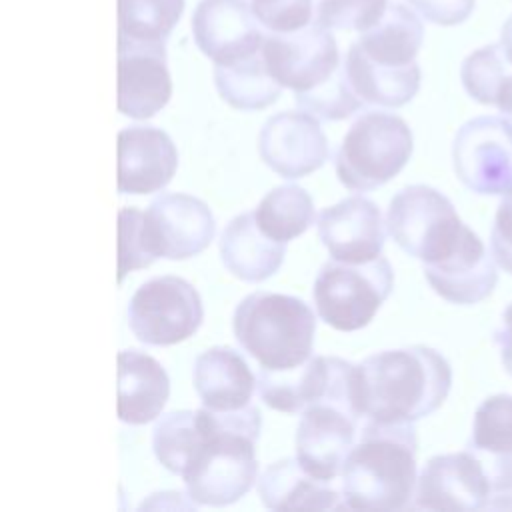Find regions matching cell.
Wrapping results in <instances>:
<instances>
[{
	"label": "cell",
	"instance_id": "7c38bea8",
	"mask_svg": "<svg viewBox=\"0 0 512 512\" xmlns=\"http://www.w3.org/2000/svg\"><path fill=\"white\" fill-rule=\"evenodd\" d=\"M262 56L272 78L294 92L312 90L340 66L338 44L330 28L318 22L294 32L268 34L262 44Z\"/></svg>",
	"mask_w": 512,
	"mask_h": 512
},
{
	"label": "cell",
	"instance_id": "277c9868",
	"mask_svg": "<svg viewBox=\"0 0 512 512\" xmlns=\"http://www.w3.org/2000/svg\"><path fill=\"white\" fill-rule=\"evenodd\" d=\"M232 330L238 344L262 368L288 370L312 356L316 316L296 296L258 290L236 306Z\"/></svg>",
	"mask_w": 512,
	"mask_h": 512
},
{
	"label": "cell",
	"instance_id": "44dd1931",
	"mask_svg": "<svg viewBox=\"0 0 512 512\" xmlns=\"http://www.w3.org/2000/svg\"><path fill=\"white\" fill-rule=\"evenodd\" d=\"M170 396L164 366L146 352L128 348L118 352V418L142 426L160 416Z\"/></svg>",
	"mask_w": 512,
	"mask_h": 512
},
{
	"label": "cell",
	"instance_id": "f546056e",
	"mask_svg": "<svg viewBox=\"0 0 512 512\" xmlns=\"http://www.w3.org/2000/svg\"><path fill=\"white\" fill-rule=\"evenodd\" d=\"M184 12V0H118V38L166 42Z\"/></svg>",
	"mask_w": 512,
	"mask_h": 512
},
{
	"label": "cell",
	"instance_id": "5bb4252c",
	"mask_svg": "<svg viewBox=\"0 0 512 512\" xmlns=\"http://www.w3.org/2000/svg\"><path fill=\"white\" fill-rule=\"evenodd\" d=\"M146 230L156 258L186 260L206 250L216 232L210 206L184 192L156 196L144 210Z\"/></svg>",
	"mask_w": 512,
	"mask_h": 512
},
{
	"label": "cell",
	"instance_id": "f35d334b",
	"mask_svg": "<svg viewBox=\"0 0 512 512\" xmlns=\"http://www.w3.org/2000/svg\"><path fill=\"white\" fill-rule=\"evenodd\" d=\"M494 342L500 350V360L504 370L512 376V302L502 312V320L498 330L494 332Z\"/></svg>",
	"mask_w": 512,
	"mask_h": 512
},
{
	"label": "cell",
	"instance_id": "d590c367",
	"mask_svg": "<svg viewBox=\"0 0 512 512\" xmlns=\"http://www.w3.org/2000/svg\"><path fill=\"white\" fill-rule=\"evenodd\" d=\"M250 8L262 28L284 34L310 24L312 0H250Z\"/></svg>",
	"mask_w": 512,
	"mask_h": 512
},
{
	"label": "cell",
	"instance_id": "83f0119b",
	"mask_svg": "<svg viewBox=\"0 0 512 512\" xmlns=\"http://www.w3.org/2000/svg\"><path fill=\"white\" fill-rule=\"evenodd\" d=\"M214 86L228 106L246 112L268 108L282 92L266 68L262 50L230 64H214Z\"/></svg>",
	"mask_w": 512,
	"mask_h": 512
},
{
	"label": "cell",
	"instance_id": "d6986e66",
	"mask_svg": "<svg viewBox=\"0 0 512 512\" xmlns=\"http://www.w3.org/2000/svg\"><path fill=\"white\" fill-rule=\"evenodd\" d=\"M178 168L172 138L156 126H126L118 132V192L152 194L170 184Z\"/></svg>",
	"mask_w": 512,
	"mask_h": 512
},
{
	"label": "cell",
	"instance_id": "ab89813d",
	"mask_svg": "<svg viewBox=\"0 0 512 512\" xmlns=\"http://www.w3.org/2000/svg\"><path fill=\"white\" fill-rule=\"evenodd\" d=\"M496 108L502 112V116H506L512 122V72L508 74V78H506V82H504V86L500 90Z\"/></svg>",
	"mask_w": 512,
	"mask_h": 512
},
{
	"label": "cell",
	"instance_id": "7a4b0ae2",
	"mask_svg": "<svg viewBox=\"0 0 512 512\" xmlns=\"http://www.w3.org/2000/svg\"><path fill=\"white\" fill-rule=\"evenodd\" d=\"M418 436L412 422L360 426L342 470V498L356 510L412 508L418 468Z\"/></svg>",
	"mask_w": 512,
	"mask_h": 512
},
{
	"label": "cell",
	"instance_id": "cb8c5ba5",
	"mask_svg": "<svg viewBox=\"0 0 512 512\" xmlns=\"http://www.w3.org/2000/svg\"><path fill=\"white\" fill-rule=\"evenodd\" d=\"M258 494L270 510L346 508L342 490L332 488L328 480L312 476L296 458H280L268 464L258 478Z\"/></svg>",
	"mask_w": 512,
	"mask_h": 512
},
{
	"label": "cell",
	"instance_id": "8fae6325",
	"mask_svg": "<svg viewBox=\"0 0 512 512\" xmlns=\"http://www.w3.org/2000/svg\"><path fill=\"white\" fill-rule=\"evenodd\" d=\"M496 496L486 464L470 448L432 456L418 474L412 508L494 510Z\"/></svg>",
	"mask_w": 512,
	"mask_h": 512
},
{
	"label": "cell",
	"instance_id": "d6a6232c",
	"mask_svg": "<svg viewBox=\"0 0 512 512\" xmlns=\"http://www.w3.org/2000/svg\"><path fill=\"white\" fill-rule=\"evenodd\" d=\"M294 100L300 110L320 120H344L364 106V100L354 92L346 76L344 64L312 90L294 92Z\"/></svg>",
	"mask_w": 512,
	"mask_h": 512
},
{
	"label": "cell",
	"instance_id": "5b68a950",
	"mask_svg": "<svg viewBox=\"0 0 512 512\" xmlns=\"http://www.w3.org/2000/svg\"><path fill=\"white\" fill-rule=\"evenodd\" d=\"M414 150L410 126L396 114L368 110L348 128L334 154L340 184L352 192H370L408 164Z\"/></svg>",
	"mask_w": 512,
	"mask_h": 512
},
{
	"label": "cell",
	"instance_id": "603a6c76",
	"mask_svg": "<svg viewBox=\"0 0 512 512\" xmlns=\"http://www.w3.org/2000/svg\"><path fill=\"white\" fill-rule=\"evenodd\" d=\"M194 390L210 410H238L250 404L256 376L240 352L230 346H212L196 356L192 370Z\"/></svg>",
	"mask_w": 512,
	"mask_h": 512
},
{
	"label": "cell",
	"instance_id": "d4e9b609",
	"mask_svg": "<svg viewBox=\"0 0 512 512\" xmlns=\"http://www.w3.org/2000/svg\"><path fill=\"white\" fill-rule=\"evenodd\" d=\"M344 68L354 92L368 104L400 108L420 90L422 72L418 62L410 66H384L364 56L356 42L346 52Z\"/></svg>",
	"mask_w": 512,
	"mask_h": 512
},
{
	"label": "cell",
	"instance_id": "484cf974",
	"mask_svg": "<svg viewBox=\"0 0 512 512\" xmlns=\"http://www.w3.org/2000/svg\"><path fill=\"white\" fill-rule=\"evenodd\" d=\"M424 40V26L416 10L400 2H388L382 18L360 32L358 48L372 62L384 66H410L416 62Z\"/></svg>",
	"mask_w": 512,
	"mask_h": 512
},
{
	"label": "cell",
	"instance_id": "ffe728a7",
	"mask_svg": "<svg viewBox=\"0 0 512 512\" xmlns=\"http://www.w3.org/2000/svg\"><path fill=\"white\" fill-rule=\"evenodd\" d=\"M430 288L446 302L470 306L488 298L498 282L496 260L476 232L446 260L422 266Z\"/></svg>",
	"mask_w": 512,
	"mask_h": 512
},
{
	"label": "cell",
	"instance_id": "9c48e42d",
	"mask_svg": "<svg viewBox=\"0 0 512 512\" xmlns=\"http://www.w3.org/2000/svg\"><path fill=\"white\" fill-rule=\"evenodd\" d=\"M126 320L132 334L148 346H172L198 332L204 306L198 290L180 276H158L132 294Z\"/></svg>",
	"mask_w": 512,
	"mask_h": 512
},
{
	"label": "cell",
	"instance_id": "1f68e13d",
	"mask_svg": "<svg viewBox=\"0 0 512 512\" xmlns=\"http://www.w3.org/2000/svg\"><path fill=\"white\" fill-rule=\"evenodd\" d=\"M512 72L500 42L468 54L460 66V80L466 94L484 106H496L504 80Z\"/></svg>",
	"mask_w": 512,
	"mask_h": 512
},
{
	"label": "cell",
	"instance_id": "ba28073f",
	"mask_svg": "<svg viewBox=\"0 0 512 512\" xmlns=\"http://www.w3.org/2000/svg\"><path fill=\"white\" fill-rule=\"evenodd\" d=\"M256 390L262 402L278 412L302 414L312 404L334 402L360 414L356 364L336 356H310L304 364L288 370L260 368Z\"/></svg>",
	"mask_w": 512,
	"mask_h": 512
},
{
	"label": "cell",
	"instance_id": "8992f818",
	"mask_svg": "<svg viewBox=\"0 0 512 512\" xmlns=\"http://www.w3.org/2000/svg\"><path fill=\"white\" fill-rule=\"evenodd\" d=\"M386 228L394 242L422 266L450 258L474 232L460 220L454 204L426 184H412L394 194Z\"/></svg>",
	"mask_w": 512,
	"mask_h": 512
},
{
	"label": "cell",
	"instance_id": "f1b7e54d",
	"mask_svg": "<svg viewBox=\"0 0 512 512\" xmlns=\"http://www.w3.org/2000/svg\"><path fill=\"white\" fill-rule=\"evenodd\" d=\"M314 216L312 196L296 184L272 188L254 208L258 226L278 242H290L304 234L312 226Z\"/></svg>",
	"mask_w": 512,
	"mask_h": 512
},
{
	"label": "cell",
	"instance_id": "836d02e7",
	"mask_svg": "<svg viewBox=\"0 0 512 512\" xmlns=\"http://www.w3.org/2000/svg\"><path fill=\"white\" fill-rule=\"evenodd\" d=\"M156 262L144 212L134 206L118 210V282L134 270L148 268Z\"/></svg>",
	"mask_w": 512,
	"mask_h": 512
},
{
	"label": "cell",
	"instance_id": "30bf717a",
	"mask_svg": "<svg viewBox=\"0 0 512 512\" xmlns=\"http://www.w3.org/2000/svg\"><path fill=\"white\" fill-rule=\"evenodd\" d=\"M458 180L484 196L512 192V122L506 116H476L464 122L452 142Z\"/></svg>",
	"mask_w": 512,
	"mask_h": 512
},
{
	"label": "cell",
	"instance_id": "4316f807",
	"mask_svg": "<svg viewBox=\"0 0 512 512\" xmlns=\"http://www.w3.org/2000/svg\"><path fill=\"white\" fill-rule=\"evenodd\" d=\"M210 434V410H174L164 414L152 430L156 460L172 474L184 476Z\"/></svg>",
	"mask_w": 512,
	"mask_h": 512
},
{
	"label": "cell",
	"instance_id": "2e32d148",
	"mask_svg": "<svg viewBox=\"0 0 512 512\" xmlns=\"http://www.w3.org/2000/svg\"><path fill=\"white\" fill-rule=\"evenodd\" d=\"M172 96L166 42L118 38V112L146 120L160 112Z\"/></svg>",
	"mask_w": 512,
	"mask_h": 512
},
{
	"label": "cell",
	"instance_id": "e0dca14e",
	"mask_svg": "<svg viewBox=\"0 0 512 512\" xmlns=\"http://www.w3.org/2000/svg\"><path fill=\"white\" fill-rule=\"evenodd\" d=\"M192 38L214 64H230L262 50L266 34L246 0H200L194 8Z\"/></svg>",
	"mask_w": 512,
	"mask_h": 512
},
{
	"label": "cell",
	"instance_id": "6da1fadb",
	"mask_svg": "<svg viewBox=\"0 0 512 512\" xmlns=\"http://www.w3.org/2000/svg\"><path fill=\"white\" fill-rule=\"evenodd\" d=\"M450 388V362L424 344L382 350L356 364V402L368 420H422L444 404Z\"/></svg>",
	"mask_w": 512,
	"mask_h": 512
},
{
	"label": "cell",
	"instance_id": "52a82bcc",
	"mask_svg": "<svg viewBox=\"0 0 512 512\" xmlns=\"http://www.w3.org/2000/svg\"><path fill=\"white\" fill-rule=\"evenodd\" d=\"M392 288L394 270L384 256L360 264L332 258L318 270L312 298L324 324L354 332L374 320Z\"/></svg>",
	"mask_w": 512,
	"mask_h": 512
},
{
	"label": "cell",
	"instance_id": "60d3db41",
	"mask_svg": "<svg viewBox=\"0 0 512 512\" xmlns=\"http://www.w3.org/2000/svg\"><path fill=\"white\" fill-rule=\"evenodd\" d=\"M500 46L508 58V62L512 64V14L508 16V20L502 24L500 30Z\"/></svg>",
	"mask_w": 512,
	"mask_h": 512
},
{
	"label": "cell",
	"instance_id": "3957f363",
	"mask_svg": "<svg viewBox=\"0 0 512 512\" xmlns=\"http://www.w3.org/2000/svg\"><path fill=\"white\" fill-rule=\"evenodd\" d=\"M260 428L262 414L254 404L210 410V434L182 476L186 496L194 504L228 506L246 496L258 480Z\"/></svg>",
	"mask_w": 512,
	"mask_h": 512
},
{
	"label": "cell",
	"instance_id": "4dcf8cb0",
	"mask_svg": "<svg viewBox=\"0 0 512 512\" xmlns=\"http://www.w3.org/2000/svg\"><path fill=\"white\" fill-rule=\"evenodd\" d=\"M470 450L486 458L512 456V396H488L474 412Z\"/></svg>",
	"mask_w": 512,
	"mask_h": 512
},
{
	"label": "cell",
	"instance_id": "74e56055",
	"mask_svg": "<svg viewBox=\"0 0 512 512\" xmlns=\"http://www.w3.org/2000/svg\"><path fill=\"white\" fill-rule=\"evenodd\" d=\"M424 20L436 26H458L474 10L476 0H406Z\"/></svg>",
	"mask_w": 512,
	"mask_h": 512
},
{
	"label": "cell",
	"instance_id": "8d00e7d4",
	"mask_svg": "<svg viewBox=\"0 0 512 512\" xmlns=\"http://www.w3.org/2000/svg\"><path fill=\"white\" fill-rule=\"evenodd\" d=\"M490 252L496 264L512 276V192L498 204L490 232Z\"/></svg>",
	"mask_w": 512,
	"mask_h": 512
},
{
	"label": "cell",
	"instance_id": "e575fe53",
	"mask_svg": "<svg viewBox=\"0 0 512 512\" xmlns=\"http://www.w3.org/2000/svg\"><path fill=\"white\" fill-rule=\"evenodd\" d=\"M388 8V0H318L316 22L336 30L364 32L374 26Z\"/></svg>",
	"mask_w": 512,
	"mask_h": 512
},
{
	"label": "cell",
	"instance_id": "7402d4cb",
	"mask_svg": "<svg viewBox=\"0 0 512 512\" xmlns=\"http://www.w3.org/2000/svg\"><path fill=\"white\" fill-rule=\"evenodd\" d=\"M220 260L238 280L262 282L278 272L284 262V242L270 238L256 222L254 212L234 216L222 230Z\"/></svg>",
	"mask_w": 512,
	"mask_h": 512
},
{
	"label": "cell",
	"instance_id": "9a60e30c",
	"mask_svg": "<svg viewBox=\"0 0 512 512\" xmlns=\"http://www.w3.org/2000/svg\"><path fill=\"white\" fill-rule=\"evenodd\" d=\"M258 154L272 172L294 180L324 166L328 140L316 116L304 110L278 112L260 128Z\"/></svg>",
	"mask_w": 512,
	"mask_h": 512
},
{
	"label": "cell",
	"instance_id": "ac0fdd59",
	"mask_svg": "<svg viewBox=\"0 0 512 512\" xmlns=\"http://www.w3.org/2000/svg\"><path fill=\"white\" fill-rule=\"evenodd\" d=\"M384 224L378 204L364 196H348L326 206L316 218L318 238L330 256L356 264L380 256L386 242Z\"/></svg>",
	"mask_w": 512,
	"mask_h": 512
},
{
	"label": "cell",
	"instance_id": "4fadbf2b",
	"mask_svg": "<svg viewBox=\"0 0 512 512\" xmlns=\"http://www.w3.org/2000/svg\"><path fill=\"white\" fill-rule=\"evenodd\" d=\"M360 414L334 402L308 406L296 428V460L312 476L332 482L342 476L358 438Z\"/></svg>",
	"mask_w": 512,
	"mask_h": 512
}]
</instances>
